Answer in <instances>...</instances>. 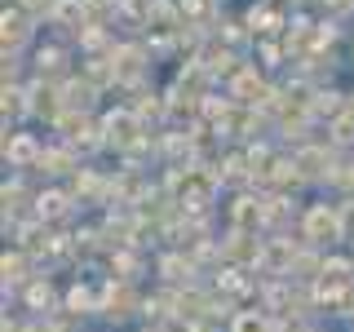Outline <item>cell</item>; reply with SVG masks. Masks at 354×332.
Masks as SVG:
<instances>
[{
  "label": "cell",
  "mask_w": 354,
  "mask_h": 332,
  "mask_svg": "<svg viewBox=\"0 0 354 332\" xmlns=\"http://www.w3.org/2000/svg\"><path fill=\"white\" fill-rule=\"evenodd\" d=\"M328 235H341V213H328L324 204H315V208L306 213V221H301V239L324 243Z\"/></svg>",
  "instance_id": "6da1fadb"
},
{
  "label": "cell",
  "mask_w": 354,
  "mask_h": 332,
  "mask_svg": "<svg viewBox=\"0 0 354 332\" xmlns=\"http://www.w3.org/2000/svg\"><path fill=\"white\" fill-rule=\"evenodd\" d=\"M230 332H279V324H274L270 315H257V310H243V315H235V324H230Z\"/></svg>",
  "instance_id": "7a4b0ae2"
},
{
  "label": "cell",
  "mask_w": 354,
  "mask_h": 332,
  "mask_svg": "<svg viewBox=\"0 0 354 332\" xmlns=\"http://www.w3.org/2000/svg\"><path fill=\"white\" fill-rule=\"evenodd\" d=\"M62 213H66V195L62 191L40 195V217H62Z\"/></svg>",
  "instance_id": "3957f363"
},
{
  "label": "cell",
  "mask_w": 354,
  "mask_h": 332,
  "mask_svg": "<svg viewBox=\"0 0 354 332\" xmlns=\"http://www.w3.org/2000/svg\"><path fill=\"white\" fill-rule=\"evenodd\" d=\"M27 302H31V306H36V310H40V306H49V302H53V293H49V284H40V279H36V284H31V288H27Z\"/></svg>",
  "instance_id": "277c9868"
}]
</instances>
